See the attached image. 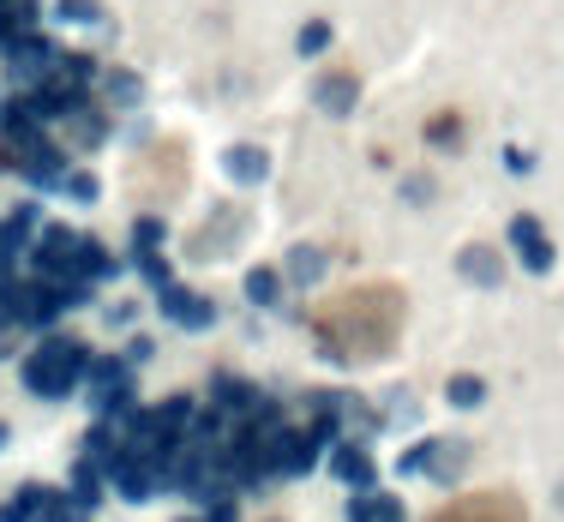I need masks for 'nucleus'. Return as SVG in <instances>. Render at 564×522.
Returning a JSON list of instances; mask_svg holds the SVG:
<instances>
[{"instance_id":"f257e3e1","label":"nucleus","mask_w":564,"mask_h":522,"mask_svg":"<svg viewBox=\"0 0 564 522\" xmlns=\"http://www.w3.org/2000/svg\"><path fill=\"white\" fill-rule=\"evenodd\" d=\"M313 325H318V349L325 354H337V361H373L403 330V288H391V283L349 288L330 307H318Z\"/></svg>"},{"instance_id":"f03ea898","label":"nucleus","mask_w":564,"mask_h":522,"mask_svg":"<svg viewBox=\"0 0 564 522\" xmlns=\"http://www.w3.org/2000/svg\"><path fill=\"white\" fill-rule=\"evenodd\" d=\"M79 373H91V361H84V349L72 337H48L43 349L24 361V385H31L36 397H67V390L79 385Z\"/></svg>"},{"instance_id":"7ed1b4c3","label":"nucleus","mask_w":564,"mask_h":522,"mask_svg":"<svg viewBox=\"0 0 564 522\" xmlns=\"http://www.w3.org/2000/svg\"><path fill=\"white\" fill-rule=\"evenodd\" d=\"M432 522H522V504L510 492H474V499H456L444 511H432Z\"/></svg>"},{"instance_id":"20e7f679","label":"nucleus","mask_w":564,"mask_h":522,"mask_svg":"<svg viewBox=\"0 0 564 522\" xmlns=\"http://www.w3.org/2000/svg\"><path fill=\"white\" fill-rule=\"evenodd\" d=\"M463 456H469L463 444H451V439H427V444H415V451L403 456V468H408V475H439V480H451Z\"/></svg>"},{"instance_id":"39448f33","label":"nucleus","mask_w":564,"mask_h":522,"mask_svg":"<svg viewBox=\"0 0 564 522\" xmlns=\"http://www.w3.org/2000/svg\"><path fill=\"white\" fill-rule=\"evenodd\" d=\"M510 240H517V252H522V264H529V271H553V240L541 235V223H534V216H517V223H510Z\"/></svg>"},{"instance_id":"423d86ee","label":"nucleus","mask_w":564,"mask_h":522,"mask_svg":"<svg viewBox=\"0 0 564 522\" xmlns=\"http://www.w3.org/2000/svg\"><path fill=\"white\" fill-rule=\"evenodd\" d=\"M126 385H133V378H126V366H121V361H97L91 390H97V409H102V415H114V409L126 402Z\"/></svg>"},{"instance_id":"0eeeda50","label":"nucleus","mask_w":564,"mask_h":522,"mask_svg":"<svg viewBox=\"0 0 564 522\" xmlns=\"http://www.w3.org/2000/svg\"><path fill=\"white\" fill-rule=\"evenodd\" d=\"M162 307H169V318H181V325H211V300H199V295H181V288H162Z\"/></svg>"},{"instance_id":"6e6552de","label":"nucleus","mask_w":564,"mask_h":522,"mask_svg":"<svg viewBox=\"0 0 564 522\" xmlns=\"http://www.w3.org/2000/svg\"><path fill=\"white\" fill-rule=\"evenodd\" d=\"M330 468H337V475L349 480V487H373V456H366V451H354V444H349V451H337V456H330Z\"/></svg>"},{"instance_id":"1a4fd4ad","label":"nucleus","mask_w":564,"mask_h":522,"mask_svg":"<svg viewBox=\"0 0 564 522\" xmlns=\"http://www.w3.org/2000/svg\"><path fill=\"white\" fill-rule=\"evenodd\" d=\"M318 103H325L330 114H349L354 109V72H330V79L318 84Z\"/></svg>"},{"instance_id":"9d476101","label":"nucleus","mask_w":564,"mask_h":522,"mask_svg":"<svg viewBox=\"0 0 564 522\" xmlns=\"http://www.w3.org/2000/svg\"><path fill=\"white\" fill-rule=\"evenodd\" d=\"M264 169H271V162H264V150H252V145L228 150V174H235V181H264Z\"/></svg>"},{"instance_id":"9b49d317","label":"nucleus","mask_w":564,"mask_h":522,"mask_svg":"<svg viewBox=\"0 0 564 522\" xmlns=\"http://www.w3.org/2000/svg\"><path fill=\"white\" fill-rule=\"evenodd\" d=\"M463 276H474V283H498V252L493 247H469L463 252Z\"/></svg>"},{"instance_id":"f8f14e48","label":"nucleus","mask_w":564,"mask_h":522,"mask_svg":"<svg viewBox=\"0 0 564 522\" xmlns=\"http://www.w3.org/2000/svg\"><path fill=\"white\" fill-rule=\"evenodd\" d=\"M349 522H403V504L396 499H361L349 511Z\"/></svg>"},{"instance_id":"ddd939ff","label":"nucleus","mask_w":564,"mask_h":522,"mask_svg":"<svg viewBox=\"0 0 564 522\" xmlns=\"http://www.w3.org/2000/svg\"><path fill=\"white\" fill-rule=\"evenodd\" d=\"M277 288H282V276L271 271V264H259V271L247 276V295L259 300V307H271V300H277Z\"/></svg>"},{"instance_id":"4468645a","label":"nucleus","mask_w":564,"mask_h":522,"mask_svg":"<svg viewBox=\"0 0 564 522\" xmlns=\"http://www.w3.org/2000/svg\"><path fill=\"white\" fill-rule=\"evenodd\" d=\"M481 397H486L481 378H451V402H456V409H474Z\"/></svg>"},{"instance_id":"2eb2a0df","label":"nucleus","mask_w":564,"mask_h":522,"mask_svg":"<svg viewBox=\"0 0 564 522\" xmlns=\"http://www.w3.org/2000/svg\"><path fill=\"white\" fill-rule=\"evenodd\" d=\"M325 43H330V24H325V19H313V24L301 31V55H318Z\"/></svg>"},{"instance_id":"dca6fc26","label":"nucleus","mask_w":564,"mask_h":522,"mask_svg":"<svg viewBox=\"0 0 564 522\" xmlns=\"http://www.w3.org/2000/svg\"><path fill=\"white\" fill-rule=\"evenodd\" d=\"M294 276H301V283H313V276H318V252H313V247L294 252Z\"/></svg>"},{"instance_id":"f3484780","label":"nucleus","mask_w":564,"mask_h":522,"mask_svg":"<svg viewBox=\"0 0 564 522\" xmlns=\"http://www.w3.org/2000/svg\"><path fill=\"white\" fill-rule=\"evenodd\" d=\"M187 522H235V511H228V504H216V511H204V517H187Z\"/></svg>"}]
</instances>
